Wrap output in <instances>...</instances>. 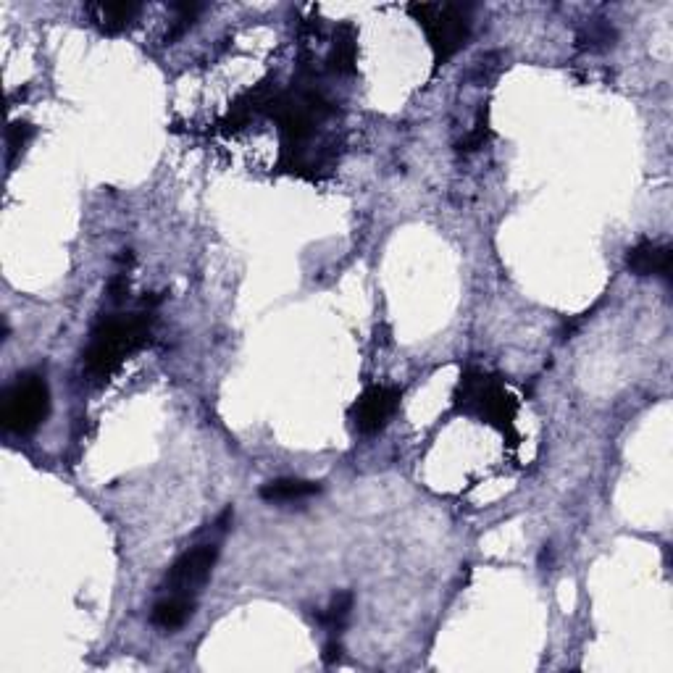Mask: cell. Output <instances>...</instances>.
<instances>
[{
    "label": "cell",
    "instance_id": "cell-1",
    "mask_svg": "<svg viewBox=\"0 0 673 673\" xmlns=\"http://www.w3.org/2000/svg\"><path fill=\"white\" fill-rule=\"evenodd\" d=\"M153 316L132 313V316H108L93 329V340L85 350V371L93 382H108L129 355L145 348L150 340Z\"/></svg>",
    "mask_w": 673,
    "mask_h": 673
},
{
    "label": "cell",
    "instance_id": "cell-2",
    "mask_svg": "<svg viewBox=\"0 0 673 673\" xmlns=\"http://www.w3.org/2000/svg\"><path fill=\"white\" fill-rule=\"evenodd\" d=\"M455 408L466 416L482 418L484 424L497 426L500 432L513 437L518 405L511 392H505L497 376H489L479 369L463 371L461 384L455 390Z\"/></svg>",
    "mask_w": 673,
    "mask_h": 673
},
{
    "label": "cell",
    "instance_id": "cell-3",
    "mask_svg": "<svg viewBox=\"0 0 673 673\" xmlns=\"http://www.w3.org/2000/svg\"><path fill=\"white\" fill-rule=\"evenodd\" d=\"M408 14L426 32L437 66L447 64L471 37V14L458 3H411Z\"/></svg>",
    "mask_w": 673,
    "mask_h": 673
},
{
    "label": "cell",
    "instance_id": "cell-4",
    "mask_svg": "<svg viewBox=\"0 0 673 673\" xmlns=\"http://www.w3.org/2000/svg\"><path fill=\"white\" fill-rule=\"evenodd\" d=\"M48 413L50 387L40 374H19L0 397V421L11 434H32Z\"/></svg>",
    "mask_w": 673,
    "mask_h": 673
},
{
    "label": "cell",
    "instance_id": "cell-5",
    "mask_svg": "<svg viewBox=\"0 0 673 673\" xmlns=\"http://www.w3.org/2000/svg\"><path fill=\"white\" fill-rule=\"evenodd\" d=\"M216 560H219V545L216 542L192 547V550L179 555L177 563L169 568V574L163 579V587L169 589V592H177V595L195 597L211 579Z\"/></svg>",
    "mask_w": 673,
    "mask_h": 673
},
{
    "label": "cell",
    "instance_id": "cell-6",
    "mask_svg": "<svg viewBox=\"0 0 673 673\" xmlns=\"http://www.w3.org/2000/svg\"><path fill=\"white\" fill-rule=\"evenodd\" d=\"M403 400V390L395 384H374L363 392L350 408V418H353L355 429L361 434H376L382 432L387 421L395 416Z\"/></svg>",
    "mask_w": 673,
    "mask_h": 673
},
{
    "label": "cell",
    "instance_id": "cell-7",
    "mask_svg": "<svg viewBox=\"0 0 673 673\" xmlns=\"http://www.w3.org/2000/svg\"><path fill=\"white\" fill-rule=\"evenodd\" d=\"M626 269L634 277H660L668 282L673 271V248L666 242L639 240L626 253Z\"/></svg>",
    "mask_w": 673,
    "mask_h": 673
},
{
    "label": "cell",
    "instance_id": "cell-8",
    "mask_svg": "<svg viewBox=\"0 0 673 673\" xmlns=\"http://www.w3.org/2000/svg\"><path fill=\"white\" fill-rule=\"evenodd\" d=\"M195 616V597L192 595H177L171 592L169 597H163L153 605L150 613V624L161 631H177Z\"/></svg>",
    "mask_w": 673,
    "mask_h": 673
},
{
    "label": "cell",
    "instance_id": "cell-9",
    "mask_svg": "<svg viewBox=\"0 0 673 673\" xmlns=\"http://www.w3.org/2000/svg\"><path fill=\"white\" fill-rule=\"evenodd\" d=\"M90 11H93V22H98L106 35H121L140 19L142 6L140 3H95Z\"/></svg>",
    "mask_w": 673,
    "mask_h": 673
},
{
    "label": "cell",
    "instance_id": "cell-10",
    "mask_svg": "<svg viewBox=\"0 0 673 673\" xmlns=\"http://www.w3.org/2000/svg\"><path fill=\"white\" fill-rule=\"evenodd\" d=\"M321 484L308 482V479H274L261 487V500L271 505H287V503H303L308 497L319 495Z\"/></svg>",
    "mask_w": 673,
    "mask_h": 673
},
{
    "label": "cell",
    "instance_id": "cell-11",
    "mask_svg": "<svg viewBox=\"0 0 673 673\" xmlns=\"http://www.w3.org/2000/svg\"><path fill=\"white\" fill-rule=\"evenodd\" d=\"M355 58H358V48H355V32L350 24H345V27L337 29V37H334L332 56H329V69L337 71V74H353Z\"/></svg>",
    "mask_w": 673,
    "mask_h": 673
},
{
    "label": "cell",
    "instance_id": "cell-12",
    "mask_svg": "<svg viewBox=\"0 0 673 673\" xmlns=\"http://www.w3.org/2000/svg\"><path fill=\"white\" fill-rule=\"evenodd\" d=\"M350 610H353V592H340V595H334L332 605H329L324 613L316 616V621H319L324 629L340 634V631L345 629V624H348Z\"/></svg>",
    "mask_w": 673,
    "mask_h": 673
},
{
    "label": "cell",
    "instance_id": "cell-13",
    "mask_svg": "<svg viewBox=\"0 0 673 673\" xmlns=\"http://www.w3.org/2000/svg\"><path fill=\"white\" fill-rule=\"evenodd\" d=\"M171 11L177 14V19H174L169 32H166V45H171L174 40H179V37L185 35L187 29L195 24V19H198V14L203 11V6H200V3H171Z\"/></svg>",
    "mask_w": 673,
    "mask_h": 673
},
{
    "label": "cell",
    "instance_id": "cell-14",
    "mask_svg": "<svg viewBox=\"0 0 673 673\" xmlns=\"http://www.w3.org/2000/svg\"><path fill=\"white\" fill-rule=\"evenodd\" d=\"M613 40H616V32L610 29V24L605 22H589L587 29L584 32H579V48H587V50H605L613 45Z\"/></svg>",
    "mask_w": 673,
    "mask_h": 673
},
{
    "label": "cell",
    "instance_id": "cell-15",
    "mask_svg": "<svg viewBox=\"0 0 673 673\" xmlns=\"http://www.w3.org/2000/svg\"><path fill=\"white\" fill-rule=\"evenodd\" d=\"M35 135V127L29 121H11V127L6 132V145H8V166L14 163V158L27 148V142Z\"/></svg>",
    "mask_w": 673,
    "mask_h": 673
},
{
    "label": "cell",
    "instance_id": "cell-16",
    "mask_svg": "<svg viewBox=\"0 0 673 673\" xmlns=\"http://www.w3.org/2000/svg\"><path fill=\"white\" fill-rule=\"evenodd\" d=\"M487 137H489L487 111H482V114H479V119H476L474 132H471V135H468L466 140H461V148H458V150H466V153H471V150L484 148V142H487Z\"/></svg>",
    "mask_w": 673,
    "mask_h": 673
},
{
    "label": "cell",
    "instance_id": "cell-17",
    "mask_svg": "<svg viewBox=\"0 0 673 673\" xmlns=\"http://www.w3.org/2000/svg\"><path fill=\"white\" fill-rule=\"evenodd\" d=\"M127 292H129V279L127 274L121 271V274H116V277L111 279V284H108V295H111L114 303H124V300H127Z\"/></svg>",
    "mask_w": 673,
    "mask_h": 673
},
{
    "label": "cell",
    "instance_id": "cell-18",
    "mask_svg": "<svg viewBox=\"0 0 673 673\" xmlns=\"http://www.w3.org/2000/svg\"><path fill=\"white\" fill-rule=\"evenodd\" d=\"M321 658H324L326 666H332V663H337V660L342 658V645H340V642H337V639H329V642H326V645H324V655H321Z\"/></svg>",
    "mask_w": 673,
    "mask_h": 673
}]
</instances>
